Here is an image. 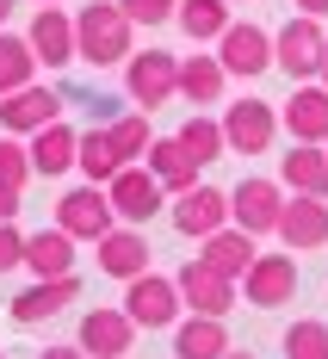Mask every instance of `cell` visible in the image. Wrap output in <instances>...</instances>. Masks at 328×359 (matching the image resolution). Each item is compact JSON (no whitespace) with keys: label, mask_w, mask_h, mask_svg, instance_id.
Instances as JSON below:
<instances>
[{"label":"cell","mask_w":328,"mask_h":359,"mask_svg":"<svg viewBox=\"0 0 328 359\" xmlns=\"http://www.w3.org/2000/svg\"><path fill=\"white\" fill-rule=\"evenodd\" d=\"M13 266H25V236L13 223H0V273H13Z\"/></svg>","instance_id":"35"},{"label":"cell","mask_w":328,"mask_h":359,"mask_svg":"<svg viewBox=\"0 0 328 359\" xmlns=\"http://www.w3.org/2000/svg\"><path fill=\"white\" fill-rule=\"evenodd\" d=\"M130 37H137V25L124 19L118 0H87V6L74 13V56L93 62V69L130 62Z\"/></svg>","instance_id":"1"},{"label":"cell","mask_w":328,"mask_h":359,"mask_svg":"<svg viewBox=\"0 0 328 359\" xmlns=\"http://www.w3.org/2000/svg\"><path fill=\"white\" fill-rule=\"evenodd\" d=\"M106 137H111V149H118V161H124V168H130V161H143L149 143H155V130H149V111H124V118H111Z\"/></svg>","instance_id":"31"},{"label":"cell","mask_w":328,"mask_h":359,"mask_svg":"<svg viewBox=\"0 0 328 359\" xmlns=\"http://www.w3.org/2000/svg\"><path fill=\"white\" fill-rule=\"evenodd\" d=\"M19 205H25V198H19L13 186H0V223H13V217H19Z\"/></svg>","instance_id":"36"},{"label":"cell","mask_w":328,"mask_h":359,"mask_svg":"<svg viewBox=\"0 0 328 359\" xmlns=\"http://www.w3.org/2000/svg\"><path fill=\"white\" fill-rule=\"evenodd\" d=\"M37 359H87V353H81V347H43Z\"/></svg>","instance_id":"37"},{"label":"cell","mask_w":328,"mask_h":359,"mask_svg":"<svg viewBox=\"0 0 328 359\" xmlns=\"http://www.w3.org/2000/svg\"><path fill=\"white\" fill-rule=\"evenodd\" d=\"M25 180H32V149L19 143V137H0V186L25 192Z\"/></svg>","instance_id":"33"},{"label":"cell","mask_w":328,"mask_h":359,"mask_svg":"<svg viewBox=\"0 0 328 359\" xmlns=\"http://www.w3.org/2000/svg\"><path fill=\"white\" fill-rule=\"evenodd\" d=\"M25 43H32V56L43 62V69H69V62H81V56H74V13H62V6H37Z\"/></svg>","instance_id":"17"},{"label":"cell","mask_w":328,"mask_h":359,"mask_svg":"<svg viewBox=\"0 0 328 359\" xmlns=\"http://www.w3.org/2000/svg\"><path fill=\"white\" fill-rule=\"evenodd\" d=\"M279 217H285V186L279 180H242L235 192H229V223H242L248 236H273L279 229Z\"/></svg>","instance_id":"8"},{"label":"cell","mask_w":328,"mask_h":359,"mask_svg":"<svg viewBox=\"0 0 328 359\" xmlns=\"http://www.w3.org/2000/svg\"><path fill=\"white\" fill-rule=\"evenodd\" d=\"M124 93L137 100V111H155L168 100H180V56L168 50H143L124 62Z\"/></svg>","instance_id":"3"},{"label":"cell","mask_w":328,"mask_h":359,"mask_svg":"<svg viewBox=\"0 0 328 359\" xmlns=\"http://www.w3.org/2000/svg\"><path fill=\"white\" fill-rule=\"evenodd\" d=\"M143 168L161 180V192H168V198L192 192V186H198V174H205V168L180 149V137H155V143H149V155H143Z\"/></svg>","instance_id":"22"},{"label":"cell","mask_w":328,"mask_h":359,"mask_svg":"<svg viewBox=\"0 0 328 359\" xmlns=\"http://www.w3.org/2000/svg\"><path fill=\"white\" fill-rule=\"evenodd\" d=\"M74 297H81V279L74 273H62V279H32V285L19 291L13 304H6V316L19 328H32V323H50V316H62Z\"/></svg>","instance_id":"15"},{"label":"cell","mask_w":328,"mask_h":359,"mask_svg":"<svg viewBox=\"0 0 328 359\" xmlns=\"http://www.w3.org/2000/svg\"><path fill=\"white\" fill-rule=\"evenodd\" d=\"M186 310V297L174 279H161V273H143V279H130L124 285V316L137 328H174Z\"/></svg>","instance_id":"5"},{"label":"cell","mask_w":328,"mask_h":359,"mask_svg":"<svg viewBox=\"0 0 328 359\" xmlns=\"http://www.w3.org/2000/svg\"><path fill=\"white\" fill-rule=\"evenodd\" d=\"M118 6H124L130 25H168V19L180 13V0H118Z\"/></svg>","instance_id":"34"},{"label":"cell","mask_w":328,"mask_h":359,"mask_svg":"<svg viewBox=\"0 0 328 359\" xmlns=\"http://www.w3.org/2000/svg\"><path fill=\"white\" fill-rule=\"evenodd\" d=\"M279 137V111L266 106V100H229L223 111V143L235 149V155H266Z\"/></svg>","instance_id":"10"},{"label":"cell","mask_w":328,"mask_h":359,"mask_svg":"<svg viewBox=\"0 0 328 359\" xmlns=\"http://www.w3.org/2000/svg\"><path fill=\"white\" fill-rule=\"evenodd\" d=\"M25 266H32V279H62V273H74V236L69 229H37V236H25Z\"/></svg>","instance_id":"24"},{"label":"cell","mask_w":328,"mask_h":359,"mask_svg":"<svg viewBox=\"0 0 328 359\" xmlns=\"http://www.w3.org/2000/svg\"><path fill=\"white\" fill-rule=\"evenodd\" d=\"M180 32L192 37V43H217L223 32H229V0H180Z\"/></svg>","instance_id":"27"},{"label":"cell","mask_w":328,"mask_h":359,"mask_svg":"<svg viewBox=\"0 0 328 359\" xmlns=\"http://www.w3.org/2000/svg\"><path fill=\"white\" fill-rule=\"evenodd\" d=\"M285 248H322L328 242V198H285V217H279V229H273Z\"/></svg>","instance_id":"23"},{"label":"cell","mask_w":328,"mask_h":359,"mask_svg":"<svg viewBox=\"0 0 328 359\" xmlns=\"http://www.w3.org/2000/svg\"><path fill=\"white\" fill-rule=\"evenodd\" d=\"M37 6H62V0H37Z\"/></svg>","instance_id":"42"},{"label":"cell","mask_w":328,"mask_h":359,"mask_svg":"<svg viewBox=\"0 0 328 359\" xmlns=\"http://www.w3.org/2000/svg\"><path fill=\"white\" fill-rule=\"evenodd\" d=\"M279 186L297 198H328V149L322 143H297L279 161Z\"/></svg>","instance_id":"20"},{"label":"cell","mask_w":328,"mask_h":359,"mask_svg":"<svg viewBox=\"0 0 328 359\" xmlns=\"http://www.w3.org/2000/svg\"><path fill=\"white\" fill-rule=\"evenodd\" d=\"M316 81H322V87H328V50H322V69H316Z\"/></svg>","instance_id":"40"},{"label":"cell","mask_w":328,"mask_h":359,"mask_svg":"<svg viewBox=\"0 0 328 359\" xmlns=\"http://www.w3.org/2000/svg\"><path fill=\"white\" fill-rule=\"evenodd\" d=\"M174 353L180 359H223L229 353V334L217 316H180L174 323Z\"/></svg>","instance_id":"25"},{"label":"cell","mask_w":328,"mask_h":359,"mask_svg":"<svg viewBox=\"0 0 328 359\" xmlns=\"http://www.w3.org/2000/svg\"><path fill=\"white\" fill-rule=\"evenodd\" d=\"M322 50H328L322 19L297 13V19H285V25L273 32V69H285L292 81H316V69H322Z\"/></svg>","instance_id":"2"},{"label":"cell","mask_w":328,"mask_h":359,"mask_svg":"<svg viewBox=\"0 0 328 359\" xmlns=\"http://www.w3.org/2000/svg\"><path fill=\"white\" fill-rule=\"evenodd\" d=\"M180 149L198 161V168H211L223 149H229V143H223V118H205V111H192V118L180 124Z\"/></svg>","instance_id":"29"},{"label":"cell","mask_w":328,"mask_h":359,"mask_svg":"<svg viewBox=\"0 0 328 359\" xmlns=\"http://www.w3.org/2000/svg\"><path fill=\"white\" fill-rule=\"evenodd\" d=\"M32 74H37L32 43H25V37H13V32H0V100H6V93H19V87H32Z\"/></svg>","instance_id":"30"},{"label":"cell","mask_w":328,"mask_h":359,"mask_svg":"<svg viewBox=\"0 0 328 359\" xmlns=\"http://www.w3.org/2000/svg\"><path fill=\"white\" fill-rule=\"evenodd\" d=\"M93 254H100V273H106V279H124V285L149 273V236L137 223H111L106 236L93 242Z\"/></svg>","instance_id":"13"},{"label":"cell","mask_w":328,"mask_h":359,"mask_svg":"<svg viewBox=\"0 0 328 359\" xmlns=\"http://www.w3.org/2000/svg\"><path fill=\"white\" fill-rule=\"evenodd\" d=\"M223 62L217 56H205V50H192L180 62V100H192V106H211V100H223Z\"/></svg>","instance_id":"26"},{"label":"cell","mask_w":328,"mask_h":359,"mask_svg":"<svg viewBox=\"0 0 328 359\" xmlns=\"http://www.w3.org/2000/svg\"><path fill=\"white\" fill-rule=\"evenodd\" d=\"M32 174H43V180H62L81 161V130H69L62 118L56 124H43V130H32Z\"/></svg>","instance_id":"19"},{"label":"cell","mask_w":328,"mask_h":359,"mask_svg":"<svg viewBox=\"0 0 328 359\" xmlns=\"http://www.w3.org/2000/svg\"><path fill=\"white\" fill-rule=\"evenodd\" d=\"M322 149H328V143H322Z\"/></svg>","instance_id":"44"},{"label":"cell","mask_w":328,"mask_h":359,"mask_svg":"<svg viewBox=\"0 0 328 359\" xmlns=\"http://www.w3.org/2000/svg\"><path fill=\"white\" fill-rule=\"evenodd\" d=\"M285 359H328V323L303 316L285 328Z\"/></svg>","instance_id":"32"},{"label":"cell","mask_w":328,"mask_h":359,"mask_svg":"<svg viewBox=\"0 0 328 359\" xmlns=\"http://www.w3.org/2000/svg\"><path fill=\"white\" fill-rule=\"evenodd\" d=\"M74 347H81L87 359H124L130 347H137V323H130L124 310H87Z\"/></svg>","instance_id":"16"},{"label":"cell","mask_w":328,"mask_h":359,"mask_svg":"<svg viewBox=\"0 0 328 359\" xmlns=\"http://www.w3.org/2000/svg\"><path fill=\"white\" fill-rule=\"evenodd\" d=\"M279 124L292 130V143H328V87L322 81H297Z\"/></svg>","instance_id":"18"},{"label":"cell","mask_w":328,"mask_h":359,"mask_svg":"<svg viewBox=\"0 0 328 359\" xmlns=\"http://www.w3.org/2000/svg\"><path fill=\"white\" fill-rule=\"evenodd\" d=\"M111 211H118V223H137L143 229L149 217H161V205H168V192H161V180L149 174L143 161H130V168H118V180L106 186Z\"/></svg>","instance_id":"7"},{"label":"cell","mask_w":328,"mask_h":359,"mask_svg":"<svg viewBox=\"0 0 328 359\" xmlns=\"http://www.w3.org/2000/svg\"><path fill=\"white\" fill-rule=\"evenodd\" d=\"M81 174H87V186H111L118 180V149H111V137H106V124L100 130H81V161H74Z\"/></svg>","instance_id":"28"},{"label":"cell","mask_w":328,"mask_h":359,"mask_svg":"<svg viewBox=\"0 0 328 359\" xmlns=\"http://www.w3.org/2000/svg\"><path fill=\"white\" fill-rule=\"evenodd\" d=\"M198 260H205V266H217L223 279H235V285H242V273H248V266L260 260V248H254V236H248L242 223H223L217 236H205Z\"/></svg>","instance_id":"21"},{"label":"cell","mask_w":328,"mask_h":359,"mask_svg":"<svg viewBox=\"0 0 328 359\" xmlns=\"http://www.w3.org/2000/svg\"><path fill=\"white\" fill-rule=\"evenodd\" d=\"M242 297H248L254 310L292 304V297H297V260H292V254H260L254 266L242 273Z\"/></svg>","instance_id":"14"},{"label":"cell","mask_w":328,"mask_h":359,"mask_svg":"<svg viewBox=\"0 0 328 359\" xmlns=\"http://www.w3.org/2000/svg\"><path fill=\"white\" fill-rule=\"evenodd\" d=\"M111 223H118V211H111L106 186H74L56 198V229H69L74 242H100Z\"/></svg>","instance_id":"9"},{"label":"cell","mask_w":328,"mask_h":359,"mask_svg":"<svg viewBox=\"0 0 328 359\" xmlns=\"http://www.w3.org/2000/svg\"><path fill=\"white\" fill-rule=\"evenodd\" d=\"M0 359H6V353H0Z\"/></svg>","instance_id":"43"},{"label":"cell","mask_w":328,"mask_h":359,"mask_svg":"<svg viewBox=\"0 0 328 359\" xmlns=\"http://www.w3.org/2000/svg\"><path fill=\"white\" fill-rule=\"evenodd\" d=\"M168 211H174V229H180L186 242H205V236H217L223 223H229V192H217V186H205V180H198V186L180 192Z\"/></svg>","instance_id":"12"},{"label":"cell","mask_w":328,"mask_h":359,"mask_svg":"<svg viewBox=\"0 0 328 359\" xmlns=\"http://www.w3.org/2000/svg\"><path fill=\"white\" fill-rule=\"evenodd\" d=\"M62 106H69V93L32 81V87H19V93L0 100V130H6V137H32V130H43V124H56Z\"/></svg>","instance_id":"11"},{"label":"cell","mask_w":328,"mask_h":359,"mask_svg":"<svg viewBox=\"0 0 328 359\" xmlns=\"http://www.w3.org/2000/svg\"><path fill=\"white\" fill-rule=\"evenodd\" d=\"M6 19H13V0H0V32H6Z\"/></svg>","instance_id":"39"},{"label":"cell","mask_w":328,"mask_h":359,"mask_svg":"<svg viewBox=\"0 0 328 359\" xmlns=\"http://www.w3.org/2000/svg\"><path fill=\"white\" fill-rule=\"evenodd\" d=\"M217 62H223V74L260 81L273 69V32H260L254 19H229V32L217 37Z\"/></svg>","instance_id":"6"},{"label":"cell","mask_w":328,"mask_h":359,"mask_svg":"<svg viewBox=\"0 0 328 359\" xmlns=\"http://www.w3.org/2000/svg\"><path fill=\"white\" fill-rule=\"evenodd\" d=\"M174 285H180V297H186L192 316H217V323H223V316L242 304V285L223 279L217 266H205V260H186L180 273H174Z\"/></svg>","instance_id":"4"},{"label":"cell","mask_w":328,"mask_h":359,"mask_svg":"<svg viewBox=\"0 0 328 359\" xmlns=\"http://www.w3.org/2000/svg\"><path fill=\"white\" fill-rule=\"evenodd\" d=\"M223 359H254V353H242V347H229V353H223Z\"/></svg>","instance_id":"41"},{"label":"cell","mask_w":328,"mask_h":359,"mask_svg":"<svg viewBox=\"0 0 328 359\" xmlns=\"http://www.w3.org/2000/svg\"><path fill=\"white\" fill-rule=\"evenodd\" d=\"M297 13H310V19H328V0H297Z\"/></svg>","instance_id":"38"}]
</instances>
